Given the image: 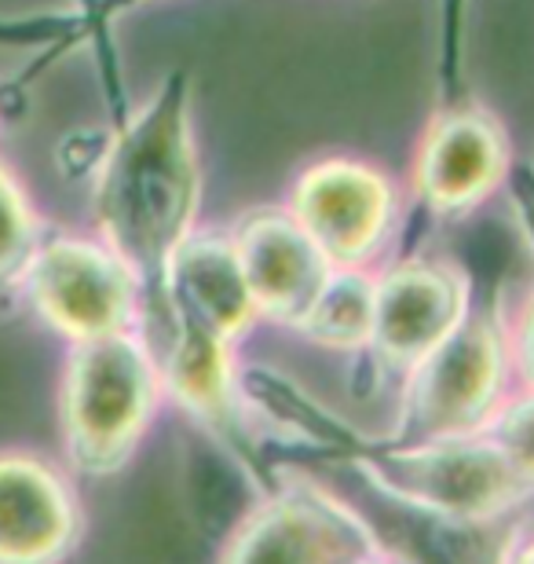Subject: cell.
<instances>
[{
    "mask_svg": "<svg viewBox=\"0 0 534 564\" xmlns=\"http://www.w3.org/2000/svg\"><path fill=\"white\" fill-rule=\"evenodd\" d=\"M505 334H509V364H513V381L524 389H534V290L527 301L520 304V312L509 319L505 315Z\"/></svg>",
    "mask_w": 534,
    "mask_h": 564,
    "instance_id": "20",
    "label": "cell"
},
{
    "mask_svg": "<svg viewBox=\"0 0 534 564\" xmlns=\"http://www.w3.org/2000/svg\"><path fill=\"white\" fill-rule=\"evenodd\" d=\"M107 143H110V137H103V132H74V137H66V143L59 147L63 173L66 176L96 173L107 154Z\"/></svg>",
    "mask_w": 534,
    "mask_h": 564,
    "instance_id": "21",
    "label": "cell"
},
{
    "mask_svg": "<svg viewBox=\"0 0 534 564\" xmlns=\"http://www.w3.org/2000/svg\"><path fill=\"white\" fill-rule=\"evenodd\" d=\"M340 469L356 473L373 499L447 521L513 524L534 510V488L487 433L428 440L370 436L367 447Z\"/></svg>",
    "mask_w": 534,
    "mask_h": 564,
    "instance_id": "2",
    "label": "cell"
},
{
    "mask_svg": "<svg viewBox=\"0 0 534 564\" xmlns=\"http://www.w3.org/2000/svg\"><path fill=\"white\" fill-rule=\"evenodd\" d=\"M381 546L362 506L308 473L282 469L227 528L216 564H351Z\"/></svg>",
    "mask_w": 534,
    "mask_h": 564,
    "instance_id": "5",
    "label": "cell"
},
{
    "mask_svg": "<svg viewBox=\"0 0 534 564\" xmlns=\"http://www.w3.org/2000/svg\"><path fill=\"white\" fill-rule=\"evenodd\" d=\"M472 0H436V99L454 107L465 99V44Z\"/></svg>",
    "mask_w": 534,
    "mask_h": 564,
    "instance_id": "16",
    "label": "cell"
},
{
    "mask_svg": "<svg viewBox=\"0 0 534 564\" xmlns=\"http://www.w3.org/2000/svg\"><path fill=\"white\" fill-rule=\"evenodd\" d=\"M77 37L74 15H37V19H0V44H30V48L66 52Z\"/></svg>",
    "mask_w": 534,
    "mask_h": 564,
    "instance_id": "19",
    "label": "cell"
},
{
    "mask_svg": "<svg viewBox=\"0 0 534 564\" xmlns=\"http://www.w3.org/2000/svg\"><path fill=\"white\" fill-rule=\"evenodd\" d=\"M286 209L334 268H367L395 231V184L359 158H323L301 169Z\"/></svg>",
    "mask_w": 534,
    "mask_h": 564,
    "instance_id": "8",
    "label": "cell"
},
{
    "mask_svg": "<svg viewBox=\"0 0 534 564\" xmlns=\"http://www.w3.org/2000/svg\"><path fill=\"white\" fill-rule=\"evenodd\" d=\"M41 246V224L19 180L0 165V304L22 290V275Z\"/></svg>",
    "mask_w": 534,
    "mask_h": 564,
    "instance_id": "15",
    "label": "cell"
},
{
    "mask_svg": "<svg viewBox=\"0 0 534 564\" xmlns=\"http://www.w3.org/2000/svg\"><path fill=\"white\" fill-rule=\"evenodd\" d=\"M22 293L41 323L70 345L140 330L143 286L103 239H41L22 275Z\"/></svg>",
    "mask_w": 534,
    "mask_h": 564,
    "instance_id": "6",
    "label": "cell"
},
{
    "mask_svg": "<svg viewBox=\"0 0 534 564\" xmlns=\"http://www.w3.org/2000/svg\"><path fill=\"white\" fill-rule=\"evenodd\" d=\"M198 206L201 165L190 129V77L173 70L140 110L113 126L92 195L99 235L143 286V315L162 301L168 261L195 231Z\"/></svg>",
    "mask_w": 534,
    "mask_h": 564,
    "instance_id": "1",
    "label": "cell"
},
{
    "mask_svg": "<svg viewBox=\"0 0 534 564\" xmlns=\"http://www.w3.org/2000/svg\"><path fill=\"white\" fill-rule=\"evenodd\" d=\"M351 564H406L403 557H395L389 546H373V550H367L362 557H356Z\"/></svg>",
    "mask_w": 534,
    "mask_h": 564,
    "instance_id": "23",
    "label": "cell"
},
{
    "mask_svg": "<svg viewBox=\"0 0 534 564\" xmlns=\"http://www.w3.org/2000/svg\"><path fill=\"white\" fill-rule=\"evenodd\" d=\"M238 389H242V403L253 425L264 422L268 429H279L290 444L334 462V466H345L370 440L362 429L340 419L334 408L315 400L308 389H301L282 370L238 364Z\"/></svg>",
    "mask_w": 534,
    "mask_h": 564,
    "instance_id": "13",
    "label": "cell"
},
{
    "mask_svg": "<svg viewBox=\"0 0 534 564\" xmlns=\"http://www.w3.org/2000/svg\"><path fill=\"white\" fill-rule=\"evenodd\" d=\"M373 330V272L370 268H334L308 312L293 326L304 341L334 348V352H362Z\"/></svg>",
    "mask_w": 534,
    "mask_h": 564,
    "instance_id": "14",
    "label": "cell"
},
{
    "mask_svg": "<svg viewBox=\"0 0 534 564\" xmlns=\"http://www.w3.org/2000/svg\"><path fill=\"white\" fill-rule=\"evenodd\" d=\"M400 378L395 425L384 433L389 440L483 433L516 389L502 304L494 297L476 301L469 315Z\"/></svg>",
    "mask_w": 534,
    "mask_h": 564,
    "instance_id": "4",
    "label": "cell"
},
{
    "mask_svg": "<svg viewBox=\"0 0 534 564\" xmlns=\"http://www.w3.org/2000/svg\"><path fill=\"white\" fill-rule=\"evenodd\" d=\"M476 304V282L458 261L400 253L373 275V330L362 348L384 375H403L432 352Z\"/></svg>",
    "mask_w": 534,
    "mask_h": 564,
    "instance_id": "7",
    "label": "cell"
},
{
    "mask_svg": "<svg viewBox=\"0 0 534 564\" xmlns=\"http://www.w3.org/2000/svg\"><path fill=\"white\" fill-rule=\"evenodd\" d=\"M483 433L502 447L513 469L534 488V389L516 386L509 392Z\"/></svg>",
    "mask_w": 534,
    "mask_h": 564,
    "instance_id": "18",
    "label": "cell"
},
{
    "mask_svg": "<svg viewBox=\"0 0 534 564\" xmlns=\"http://www.w3.org/2000/svg\"><path fill=\"white\" fill-rule=\"evenodd\" d=\"M227 235L242 261L257 315L293 330L334 272V264L312 242V235L293 220L290 209H253L238 217Z\"/></svg>",
    "mask_w": 534,
    "mask_h": 564,
    "instance_id": "12",
    "label": "cell"
},
{
    "mask_svg": "<svg viewBox=\"0 0 534 564\" xmlns=\"http://www.w3.org/2000/svg\"><path fill=\"white\" fill-rule=\"evenodd\" d=\"M85 528L70 469L37 451H0V564H66Z\"/></svg>",
    "mask_w": 534,
    "mask_h": 564,
    "instance_id": "10",
    "label": "cell"
},
{
    "mask_svg": "<svg viewBox=\"0 0 534 564\" xmlns=\"http://www.w3.org/2000/svg\"><path fill=\"white\" fill-rule=\"evenodd\" d=\"M502 564H534V521L531 517H524V521L513 528Z\"/></svg>",
    "mask_w": 534,
    "mask_h": 564,
    "instance_id": "22",
    "label": "cell"
},
{
    "mask_svg": "<svg viewBox=\"0 0 534 564\" xmlns=\"http://www.w3.org/2000/svg\"><path fill=\"white\" fill-rule=\"evenodd\" d=\"M151 4V0H99L96 11L88 19L77 22V37L88 41L96 48V66L99 77H103V93L107 104L113 110V126L129 118V104H124V85H121V70H118V55H113V22L124 11Z\"/></svg>",
    "mask_w": 534,
    "mask_h": 564,
    "instance_id": "17",
    "label": "cell"
},
{
    "mask_svg": "<svg viewBox=\"0 0 534 564\" xmlns=\"http://www.w3.org/2000/svg\"><path fill=\"white\" fill-rule=\"evenodd\" d=\"M165 319L198 326V330L224 337L231 345L242 341L246 330L260 323L231 235L198 228L187 235L168 261L162 301L140 319V330Z\"/></svg>",
    "mask_w": 534,
    "mask_h": 564,
    "instance_id": "11",
    "label": "cell"
},
{
    "mask_svg": "<svg viewBox=\"0 0 534 564\" xmlns=\"http://www.w3.org/2000/svg\"><path fill=\"white\" fill-rule=\"evenodd\" d=\"M513 154L509 137L487 107H439L414 158V195L425 217L447 220L472 213L505 184Z\"/></svg>",
    "mask_w": 534,
    "mask_h": 564,
    "instance_id": "9",
    "label": "cell"
},
{
    "mask_svg": "<svg viewBox=\"0 0 534 564\" xmlns=\"http://www.w3.org/2000/svg\"><path fill=\"white\" fill-rule=\"evenodd\" d=\"M165 403L157 359L140 330L77 341L59 378V440L66 469L107 480L135 458Z\"/></svg>",
    "mask_w": 534,
    "mask_h": 564,
    "instance_id": "3",
    "label": "cell"
}]
</instances>
